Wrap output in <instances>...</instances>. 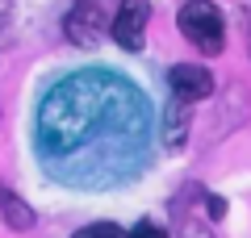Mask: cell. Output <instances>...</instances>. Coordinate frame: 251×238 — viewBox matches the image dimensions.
I'll return each mask as SVG.
<instances>
[{"label":"cell","mask_w":251,"mask_h":238,"mask_svg":"<svg viewBox=\"0 0 251 238\" xmlns=\"http://www.w3.org/2000/svg\"><path fill=\"white\" fill-rule=\"evenodd\" d=\"M122 92L126 88H117L105 75H75L59 84L42 105V142L50 150H75L109 117V100Z\"/></svg>","instance_id":"6da1fadb"},{"label":"cell","mask_w":251,"mask_h":238,"mask_svg":"<svg viewBox=\"0 0 251 238\" xmlns=\"http://www.w3.org/2000/svg\"><path fill=\"white\" fill-rule=\"evenodd\" d=\"M176 25L180 34L188 38V42L197 46L201 54H218L226 46V25H222V13L209 4V0H188V4H180L176 13Z\"/></svg>","instance_id":"7a4b0ae2"},{"label":"cell","mask_w":251,"mask_h":238,"mask_svg":"<svg viewBox=\"0 0 251 238\" xmlns=\"http://www.w3.org/2000/svg\"><path fill=\"white\" fill-rule=\"evenodd\" d=\"M147 21H151V4L147 0H126L113 17V42L126 50H143L147 42Z\"/></svg>","instance_id":"3957f363"},{"label":"cell","mask_w":251,"mask_h":238,"mask_svg":"<svg viewBox=\"0 0 251 238\" xmlns=\"http://www.w3.org/2000/svg\"><path fill=\"white\" fill-rule=\"evenodd\" d=\"M168 84H172V96H180V100H205L209 92H214V75H209L201 63H176L172 67V75H168Z\"/></svg>","instance_id":"277c9868"},{"label":"cell","mask_w":251,"mask_h":238,"mask_svg":"<svg viewBox=\"0 0 251 238\" xmlns=\"http://www.w3.org/2000/svg\"><path fill=\"white\" fill-rule=\"evenodd\" d=\"M105 29V17H100V4L97 0H80L72 13H67V38L75 46H92Z\"/></svg>","instance_id":"5b68a950"},{"label":"cell","mask_w":251,"mask_h":238,"mask_svg":"<svg viewBox=\"0 0 251 238\" xmlns=\"http://www.w3.org/2000/svg\"><path fill=\"white\" fill-rule=\"evenodd\" d=\"M0 221H4L9 230H29L34 226V209H29L4 180H0Z\"/></svg>","instance_id":"8992f818"},{"label":"cell","mask_w":251,"mask_h":238,"mask_svg":"<svg viewBox=\"0 0 251 238\" xmlns=\"http://www.w3.org/2000/svg\"><path fill=\"white\" fill-rule=\"evenodd\" d=\"M184 130H188V100L172 96L168 109H163V142L168 146H180L184 142Z\"/></svg>","instance_id":"52a82bcc"},{"label":"cell","mask_w":251,"mask_h":238,"mask_svg":"<svg viewBox=\"0 0 251 238\" xmlns=\"http://www.w3.org/2000/svg\"><path fill=\"white\" fill-rule=\"evenodd\" d=\"M72 238H126V230H122V226H113V221H92V226L75 230Z\"/></svg>","instance_id":"ba28073f"},{"label":"cell","mask_w":251,"mask_h":238,"mask_svg":"<svg viewBox=\"0 0 251 238\" xmlns=\"http://www.w3.org/2000/svg\"><path fill=\"white\" fill-rule=\"evenodd\" d=\"M130 238H163V230L155 226V221H138V226L130 230Z\"/></svg>","instance_id":"9c48e42d"},{"label":"cell","mask_w":251,"mask_h":238,"mask_svg":"<svg viewBox=\"0 0 251 238\" xmlns=\"http://www.w3.org/2000/svg\"><path fill=\"white\" fill-rule=\"evenodd\" d=\"M180 238H209V234H201V230H184Z\"/></svg>","instance_id":"30bf717a"}]
</instances>
